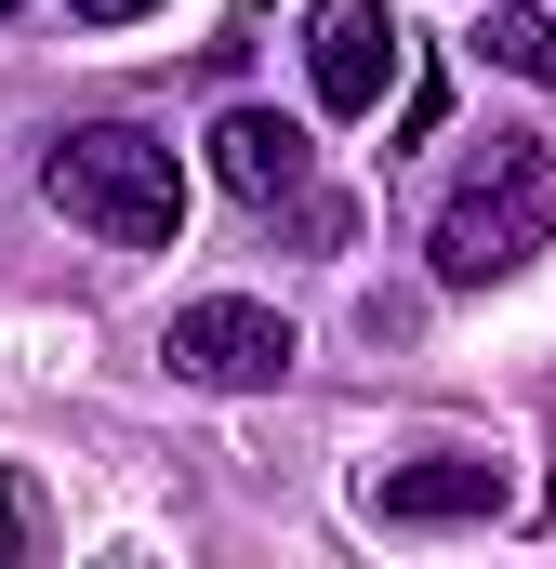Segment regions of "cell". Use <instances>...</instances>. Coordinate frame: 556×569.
<instances>
[{
    "mask_svg": "<svg viewBox=\"0 0 556 569\" xmlns=\"http://www.w3.org/2000/svg\"><path fill=\"white\" fill-rule=\"evenodd\" d=\"M544 239H556V146L544 133H490L464 159V186L437 199L424 266H437V291H490V279H517Z\"/></svg>",
    "mask_w": 556,
    "mask_h": 569,
    "instance_id": "6da1fadb",
    "label": "cell"
},
{
    "mask_svg": "<svg viewBox=\"0 0 556 569\" xmlns=\"http://www.w3.org/2000/svg\"><path fill=\"white\" fill-rule=\"evenodd\" d=\"M40 199H53L67 226L120 239V252H172V239H186V159H172L159 133H133V120H80V133H53Z\"/></svg>",
    "mask_w": 556,
    "mask_h": 569,
    "instance_id": "7a4b0ae2",
    "label": "cell"
},
{
    "mask_svg": "<svg viewBox=\"0 0 556 569\" xmlns=\"http://www.w3.org/2000/svg\"><path fill=\"white\" fill-rule=\"evenodd\" d=\"M159 358H172V385H199V398H266L291 385V318L252 305V291H199V305H172V331H159Z\"/></svg>",
    "mask_w": 556,
    "mask_h": 569,
    "instance_id": "3957f363",
    "label": "cell"
},
{
    "mask_svg": "<svg viewBox=\"0 0 556 569\" xmlns=\"http://www.w3.org/2000/svg\"><path fill=\"white\" fill-rule=\"evenodd\" d=\"M305 80H318L331 120H371L385 80H398V13L385 0H318L305 13Z\"/></svg>",
    "mask_w": 556,
    "mask_h": 569,
    "instance_id": "277c9868",
    "label": "cell"
},
{
    "mask_svg": "<svg viewBox=\"0 0 556 569\" xmlns=\"http://www.w3.org/2000/svg\"><path fill=\"white\" fill-rule=\"evenodd\" d=\"M504 503H517V463H490V450H424V463L371 477L385 530H464V517H504Z\"/></svg>",
    "mask_w": 556,
    "mask_h": 569,
    "instance_id": "5b68a950",
    "label": "cell"
},
{
    "mask_svg": "<svg viewBox=\"0 0 556 569\" xmlns=\"http://www.w3.org/2000/svg\"><path fill=\"white\" fill-rule=\"evenodd\" d=\"M212 172H226V199L291 212V199L318 186V146H305V120H278V107H226V120H212Z\"/></svg>",
    "mask_w": 556,
    "mask_h": 569,
    "instance_id": "8992f818",
    "label": "cell"
},
{
    "mask_svg": "<svg viewBox=\"0 0 556 569\" xmlns=\"http://www.w3.org/2000/svg\"><path fill=\"white\" fill-rule=\"evenodd\" d=\"M477 53H490L504 80H556V13L544 0H504V13L477 27Z\"/></svg>",
    "mask_w": 556,
    "mask_h": 569,
    "instance_id": "52a82bcc",
    "label": "cell"
},
{
    "mask_svg": "<svg viewBox=\"0 0 556 569\" xmlns=\"http://www.w3.org/2000/svg\"><path fill=\"white\" fill-rule=\"evenodd\" d=\"M27 557V477H13V463H0V569Z\"/></svg>",
    "mask_w": 556,
    "mask_h": 569,
    "instance_id": "ba28073f",
    "label": "cell"
},
{
    "mask_svg": "<svg viewBox=\"0 0 556 569\" xmlns=\"http://www.w3.org/2000/svg\"><path fill=\"white\" fill-rule=\"evenodd\" d=\"M80 27H133V13H159V0H67Z\"/></svg>",
    "mask_w": 556,
    "mask_h": 569,
    "instance_id": "9c48e42d",
    "label": "cell"
},
{
    "mask_svg": "<svg viewBox=\"0 0 556 569\" xmlns=\"http://www.w3.org/2000/svg\"><path fill=\"white\" fill-rule=\"evenodd\" d=\"M0 13H13V0H0Z\"/></svg>",
    "mask_w": 556,
    "mask_h": 569,
    "instance_id": "30bf717a",
    "label": "cell"
}]
</instances>
